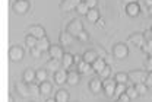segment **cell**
<instances>
[{
	"label": "cell",
	"instance_id": "cell-47",
	"mask_svg": "<svg viewBox=\"0 0 152 102\" xmlns=\"http://www.w3.org/2000/svg\"><path fill=\"white\" fill-rule=\"evenodd\" d=\"M149 13H151V15H152V6H151V7H149Z\"/></svg>",
	"mask_w": 152,
	"mask_h": 102
},
{
	"label": "cell",
	"instance_id": "cell-34",
	"mask_svg": "<svg viewBox=\"0 0 152 102\" xmlns=\"http://www.w3.org/2000/svg\"><path fill=\"white\" fill-rule=\"evenodd\" d=\"M140 48H142V51H143V53H146V54L152 56V40L145 41V42H143V45H142Z\"/></svg>",
	"mask_w": 152,
	"mask_h": 102
},
{
	"label": "cell",
	"instance_id": "cell-4",
	"mask_svg": "<svg viewBox=\"0 0 152 102\" xmlns=\"http://www.w3.org/2000/svg\"><path fill=\"white\" fill-rule=\"evenodd\" d=\"M146 76H148V73L143 72V70H133V72H129V79L133 82V85L145 82L146 80Z\"/></svg>",
	"mask_w": 152,
	"mask_h": 102
},
{
	"label": "cell",
	"instance_id": "cell-18",
	"mask_svg": "<svg viewBox=\"0 0 152 102\" xmlns=\"http://www.w3.org/2000/svg\"><path fill=\"white\" fill-rule=\"evenodd\" d=\"M22 80L26 82V83H32L34 80H37V72H34V70H31V69H26V70L23 72Z\"/></svg>",
	"mask_w": 152,
	"mask_h": 102
},
{
	"label": "cell",
	"instance_id": "cell-8",
	"mask_svg": "<svg viewBox=\"0 0 152 102\" xmlns=\"http://www.w3.org/2000/svg\"><path fill=\"white\" fill-rule=\"evenodd\" d=\"M82 0H61L60 3V9L64 10V12H69V10H73L77 7V4L80 3Z\"/></svg>",
	"mask_w": 152,
	"mask_h": 102
},
{
	"label": "cell",
	"instance_id": "cell-14",
	"mask_svg": "<svg viewBox=\"0 0 152 102\" xmlns=\"http://www.w3.org/2000/svg\"><path fill=\"white\" fill-rule=\"evenodd\" d=\"M16 90H18V93L20 96H23V98H26V96H29L31 93H29V86H28V83L26 82H19L16 83Z\"/></svg>",
	"mask_w": 152,
	"mask_h": 102
},
{
	"label": "cell",
	"instance_id": "cell-1",
	"mask_svg": "<svg viewBox=\"0 0 152 102\" xmlns=\"http://www.w3.org/2000/svg\"><path fill=\"white\" fill-rule=\"evenodd\" d=\"M66 31H69L73 37H77L82 31H83V25H82V22L79 19H73L69 22V25H67V28H66Z\"/></svg>",
	"mask_w": 152,
	"mask_h": 102
},
{
	"label": "cell",
	"instance_id": "cell-30",
	"mask_svg": "<svg viewBox=\"0 0 152 102\" xmlns=\"http://www.w3.org/2000/svg\"><path fill=\"white\" fill-rule=\"evenodd\" d=\"M114 79H115V82H118V83H127V80H130L129 79V73H124V72L117 73Z\"/></svg>",
	"mask_w": 152,
	"mask_h": 102
},
{
	"label": "cell",
	"instance_id": "cell-28",
	"mask_svg": "<svg viewBox=\"0 0 152 102\" xmlns=\"http://www.w3.org/2000/svg\"><path fill=\"white\" fill-rule=\"evenodd\" d=\"M88 10H89V7H88V4L85 3V0H83V1H80V3L77 4V7H76V12H77L79 15H85V16H86Z\"/></svg>",
	"mask_w": 152,
	"mask_h": 102
},
{
	"label": "cell",
	"instance_id": "cell-35",
	"mask_svg": "<svg viewBox=\"0 0 152 102\" xmlns=\"http://www.w3.org/2000/svg\"><path fill=\"white\" fill-rule=\"evenodd\" d=\"M126 92H127V95L130 96V99H132V101H134L137 96H140V95L137 93V90H136L134 85H133V86H130V88H127V89H126Z\"/></svg>",
	"mask_w": 152,
	"mask_h": 102
},
{
	"label": "cell",
	"instance_id": "cell-7",
	"mask_svg": "<svg viewBox=\"0 0 152 102\" xmlns=\"http://www.w3.org/2000/svg\"><path fill=\"white\" fill-rule=\"evenodd\" d=\"M29 1L28 0H16L15 3H13V10L16 12V13H25L28 9H29Z\"/></svg>",
	"mask_w": 152,
	"mask_h": 102
},
{
	"label": "cell",
	"instance_id": "cell-10",
	"mask_svg": "<svg viewBox=\"0 0 152 102\" xmlns=\"http://www.w3.org/2000/svg\"><path fill=\"white\" fill-rule=\"evenodd\" d=\"M54 82L57 85H63L64 82H67V72L66 69H58L57 72H54Z\"/></svg>",
	"mask_w": 152,
	"mask_h": 102
},
{
	"label": "cell",
	"instance_id": "cell-45",
	"mask_svg": "<svg viewBox=\"0 0 152 102\" xmlns=\"http://www.w3.org/2000/svg\"><path fill=\"white\" fill-rule=\"evenodd\" d=\"M145 3H146V6H149V7L152 6V0H145Z\"/></svg>",
	"mask_w": 152,
	"mask_h": 102
},
{
	"label": "cell",
	"instance_id": "cell-31",
	"mask_svg": "<svg viewBox=\"0 0 152 102\" xmlns=\"http://www.w3.org/2000/svg\"><path fill=\"white\" fill-rule=\"evenodd\" d=\"M126 89H127V86H126V83H118L117 82V85H115V92H114V96H120L121 93H124L126 92Z\"/></svg>",
	"mask_w": 152,
	"mask_h": 102
},
{
	"label": "cell",
	"instance_id": "cell-20",
	"mask_svg": "<svg viewBox=\"0 0 152 102\" xmlns=\"http://www.w3.org/2000/svg\"><path fill=\"white\" fill-rule=\"evenodd\" d=\"M29 34H31V35H34V37H37V38H42V37H45V31H44V28H42V26H39V25H34V26H31V28H29Z\"/></svg>",
	"mask_w": 152,
	"mask_h": 102
},
{
	"label": "cell",
	"instance_id": "cell-32",
	"mask_svg": "<svg viewBox=\"0 0 152 102\" xmlns=\"http://www.w3.org/2000/svg\"><path fill=\"white\" fill-rule=\"evenodd\" d=\"M111 72H113V70H111V67H110V66H105V67L98 73V75H99V77L104 80V79H107V77H111Z\"/></svg>",
	"mask_w": 152,
	"mask_h": 102
},
{
	"label": "cell",
	"instance_id": "cell-29",
	"mask_svg": "<svg viewBox=\"0 0 152 102\" xmlns=\"http://www.w3.org/2000/svg\"><path fill=\"white\" fill-rule=\"evenodd\" d=\"M37 41L38 38L37 37H34V35H28L26 38H25V45L28 47V48H32V47H37Z\"/></svg>",
	"mask_w": 152,
	"mask_h": 102
},
{
	"label": "cell",
	"instance_id": "cell-16",
	"mask_svg": "<svg viewBox=\"0 0 152 102\" xmlns=\"http://www.w3.org/2000/svg\"><path fill=\"white\" fill-rule=\"evenodd\" d=\"M96 59H98V53H96V50H88V51H85L83 56H82V60L86 61V63H91V64H92Z\"/></svg>",
	"mask_w": 152,
	"mask_h": 102
},
{
	"label": "cell",
	"instance_id": "cell-11",
	"mask_svg": "<svg viewBox=\"0 0 152 102\" xmlns=\"http://www.w3.org/2000/svg\"><path fill=\"white\" fill-rule=\"evenodd\" d=\"M48 54H50L51 59H58V60H61V57L64 56V51H63V48H61L60 45H51L50 50H48Z\"/></svg>",
	"mask_w": 152,
	"mask_h": 102
},
{
	"label": "cell",
	"instance_id": "cell-22",
	"mask_svg": "<svg viewBox=\"0 0 152 102\" xmlns=\"http://www.w3.org/2000/svg\"><path fill=\"white\" fill-rule=\"evenodd\" d=\"M54 101H57V102H66V101H69V92H67V90H64V89H58V90L56 92Z\"/></svg>",
	"mask_w": 152,
	"mask_h": 102
},
{
	"label": "cell",
	"instance_id": "cell-42",
	"mask_svg": "<svg viewBox=\"0 0 152 102\" xmlns=\"http://www.w3.org/2000/svg\"><path fill=\"white\" fill-rule=\"evenodd\" d=\"M145 83L148 85V88H151L152 86V72H148V76H146V80Z\"/></svg>",
	"mask_w": 152,
	"mask_h": 102
},
{
	"label": "cell",
	"instance_id": "cell-46",
	"mask_svg": "<svg viewBox=\"0 0 152 102\" xmlns=\"http://www.w3.org/2000/svg\"><path fill=\"white\" fill-rule=\"evenodd\" d=\"M123 1L127 4V3H134V1H137V0H123Z\"/></svg>",
	"mask_w": 152,
	"mask_h": 102
},
{
	"label": "cell",
	"instance_id": "cell-3",
	"mask_svg": "<svg viewBox=\"0 0 152 102\" xmlns=\"http://www.w3.org/2000/svg\"><path fill=\"white\" fill-rule=\"evenodd\" d=\"M129 54V48L126 44H115L113 47V56L115 59H126Z\"/></svg>",
	"mask_w": 152,
	"mask_h": 102
},
{
	"label": "cell",
	"instance_id": "cell-6",
	"mask_svg": "<svg viewBox=\"0 0 152 102\" xmlns=\"http://www.w3.org/2000/svg\"><path fill=\"white\" fill-rule=\"evenodd\" d=\"M77 72L82 73V75H88V76H91L92 73H95V70L92 69V64L91 63H86V61H83V60L77 64Z\"/></svg>",
	"mask_w": 152,
	"mask_h": 102
},
{
	"label": "cell",
	"instance_id": "cell-17",
	"mask_svg": "<svg viewBox=\"0 0 152 102\" xmlns=\"http://www.w3.org/2000/svg\"><path fill=\"white\" fill-rule=\"evenodd\" d=\"M129 42H132L133 45L142 47L143 42H145V35H143V34H133V35L129 37Z\"/></svg>",
	"mask_w": 152,
	"mask_h": 102
},
{
	"label": "cell",
	"instance_id": "cell-5",
	"mask_svg": "<svg viewBox=\"0 0 152 102\" xmlns=\"http://www.w3.org/2000/svg\"><path fill=\"white\" fill-rule=\"evenodd\" d=\"M9 59L12 61H19L23 59V50L19 47V45H13L10 50H9Z\"/></svg>",
	"mask_w": 152,
	"mask_h": 102
},
{
	"label": "cell",
	"instance_id": "cell-25",
	"mask_svg": "<svg viewBox=\"0 0 152 102\" xmlns=\"http://www.w3.org/2000/svg\"><path fill=\"white\" fill-rule=\"evenodd\" d=\"M79 82V72H75V70H70V72H67V82L66 83H69V85H76Z\"/></svg>",
	"mask_w": 152,
	"mask_h": 102
},
{
	"label": "cell",
	"instance_id": "cell-21",
	"mask_svg": "<svg viewBox=\"0 0 152 102\" xmlns=\"http://www.w3.org/2000/svg\"><path fill=\"white\" fill-rule=\"evenodd\" d=\"M37 47L44 53V51H48L50 50V41H48V38L47 37H42V38H38L37 41Z\"/></svg>",
	"mask_w": 152,
	"mask_h": 102
},
{
	"label": "cell",
	"instance_id": "cell-48",
	"mask_svg": "<svg viewBox=\"0 0 152 102\" xmlns=\"http://www.w3.org/2000/svg\"><path fill=\"white\" fill-rule=\"evenodd\" d=\"M151 34H152V28H151Z\"/></svg>",
	"mask_w": 152,
	"mask_h": 102
},
{
	"label": "cell",
	"instance_id": "cell-36",
	"mask_svg": "<svg viewBox=\"0 0 152 102\" xmlns=\"http://www.w3.org/2000/svg\"><path fill=\"white\" fill-rule=\"evenodd\" d=\"M44 80H47V70L39 69V70H37V82L41 83V82H44Z\"/></svg>",
	"mask_w": 152,
	"mask_h": 102
},
{
	"label": "cell",
	"instance_id": "cell-2",
	"mask_svg": "<svg viewBox=\"0 0 152 102\" xmlns=\"http://www.w3.org/2000/svg\"><path fill=\"white\" fill-rule=\"evenodd\" d=\"M102 85H104V93L107 96H113L114 92H115V85H117L115 79L114 77H107V79L102 80Z\"/></svg>",
	"mask_w": 152,
	"mask_h": 102
},
{
	"label": "cell",
	"instance_id": "cell-38",
	"mask_svg": "<svg viewBox=\"0 0 152 102\" xmlns=\"http://www.w3.org/2000/svg\"><path fill=\"white\" fill-rule=\"evenodd\" d=\"M76 38L80 41V42H86V41H88V38H89V35H88V32H86V31H82V32H80Z\"/></svg>",
	"mask_w": 152,
	"mask_h": 102
},
{
	"label": "cell",
	"instance_id": "cell-27",
	"mask_svg": "<svg viewBox=\"0 0 152 102\" xmlns=\"http://www.w3.org/2000/svg\"><path fill=\"white\" fill-rule=\"evenodd\" d=\"M28 86H29V93L31 95H34V96H38V95H41V89H39V83H28Z\"/></svg>",
	"mask_w": 152,
	"mask_h": 102
},
{
	"label": "cell",
	"instance_id": "cell-13",
	"mask_svg": "<svg viewBox=\"0 0 152 102\" xmlns=\"http://www.w3.org/2000/svg\"><path fill=\"white\" fill-rule=\"evenodd\" d=\"M75 64V56L70 53H64V56L61 57V67L63 69H69Z\"/></svg>",
	"mask_w": 152,
	"mask_h": 102
},
{
	"label": "cell",
	"instance_id": "cell-9",
	"mask_svg": "<svg viewBox=\"0 0 152 102\" xmlns=\"http://www.w3.org/2000/svg\"><path fill=\"white\" fill-rule=\"evenodd\" d=\"M126 13L129 15V16H137L139 13H140V6L137 4V1H134V3H127L126 4Z\"/></svg>",
	"mask_w": 152,
	"mask_h": 102
},
{
	"label": "cell",
	"instance_id": "cell-37",
	"mask_svg": "<svg viewBox=\"0 0 152 102\" xmlns=\"http://www.w3.org/2000/svg\"><path fill=\"white\" fill-rule=\"evenodd\" d=\"M143 67L146 72H152V56L146 57V60L143 61Z\"/></svg>",
	"mask_w": 152,
	"mask_h": 102
},
{
	"label": "cell",
	"instance_id": "cell-43",
	"mask_svg": "<svg viewBox=\"0 0 152 102\" xmlns=\"http://www.w3.org/2000/svg\"><path fill=\"white\" fill-rule=\"evenodd\" d=\"M96 53H98V57H105V51L102 50V48H96Z\"/></svg>",
	"mask_w": 152,
	"mask_h": 102
},
{
	"label": "cell",
	"instance_id": "cell-40",
	"mask_svg": "<svg viewBox=\"0 0 152 102\" xmlns=\"http://www.w3.org/2000/svg\"><path fill=\"white\" fill-rule=\"evenodd\" d=\"M118 101H123V102H129V101H132V99H130V96L127 95V92H124V93H121V95L118 96Z\"/></svg>",
	"mask_w": 152,
	"mask_h": 102
},
{
	"label": "cell",
	"instance_id": "cell-15",
	"mask_svg": "<svg viewBox=\"0 0 152 102\" xmlns=\"http://www.w3.org/2000/svg\"><path fill=\"white\" fill-rule=\"evenodd\" d=\"M73 38H75V37H73L69 31H63V32L60 34V37H58L61 45H70V44L73 42Z\"/></svg>",
	"mask_w": 152,
	"mask_h": 102
},
{
	"label": "cell",
	"instance_id": "cell-26",
	"mask_svg": "<svg viewBox=\"0 0 152 102\" xmlns=\"http://www.w3.org/2000/svg\"><path fill=\"white\" fill-rule=\"evenodd\" d=\"M86 18L89 22H98L99 20V12L96 10V7H91L86 13Z\"/></svg>",
	"mask_w": 152,
	"mask_h": 102
},
{
	"label": "cell",
	"instance_id": "cell-23",
	"mask_svg": "<svg viewBox=\"0 0 152 102\" xmlns=\"http://www.w3.org/2000/svg\"><path fill=\"white\" fill-rule=\"evenodd\" d=\"M47 69L50 72H57L58 69H61V60L58 59H51V60L47 63Z\"/></svg>",
	"mask_w": 152,
	"mask_h": 102
},
{
	"label": "cell",
	"instance_id": "cell-41",
	"mask_svg": "<svg viewBox=\"0 0 152 102\" xmlns=\"http://www.w3.org/2000/svg\"><path fill=\"white\" fill-rule=\"evenodd\" d=\"M85 3H86V4H88V7L91 9V7H96L98 0H85Z\"/></svg>",
	"mask_w": 152,
	"mask_h": 102
},
{
	"label": "cell",
	"instance_id": "cell-39",
	"mask_svg": "<svg viewBox=\"0 0 152 102\" xmlns=\"http://www.w3.org/2000/svg\"><path fill=\"white\" fill-rule=\"evenodd\" d=\"M29 51H31V54H32V57H35V59H38L39 56H41V50L38 48V47H32V48H29Z\"/></svg>",
	"mask_w": 152,
	"mask_h": 102
},
{
	"label": "cell",
	"instance_id": "cell-24",
	"mask_svg": "<svg viewBox=\"0 0 152 102\" xmlns=\"http://www.w3.org/2000/svg\"><path fill=\"white\" fill-rule=\"evenodd\" d=\"M105 66H107V63H105V60H104L102 57H98V59L92 63V69L95 70V73H99Z\"/></svg>",
	"mask_w": 152,
	"mask_h": 102
},
{
	"label": "cell",
	"instance_id": "cell-19",
	"mask_svg": "<svg viewBox=\"0 0 152 102\" xmlns=\"http://www.w3.org/2000/svg\"><path fill=\"white\" fill-rule=\"evenodd\" d=\"M39 89H41V95H44V96H47V95H50L51 93V89H53V83L48 80H44L39 83Z\"/></svg>",
	"mask_w": 152,
	"mask_h": 102
},
{
	"label": "cell",
	"instance_id": "cell-44",
	"mask_svg": "<svg viewBox=\"0 0 152 102\" xmlns=\"http://www.w3.org/2000/svg\"><path fill=\"white\" fill-rule=\"evenodd\" d=\"M80 61H82V59H80V57H77V56H75V64H76V66H77Z\"/></svg>",
	"mask_w": 152,
	"mask_h": 102
},
{
	"label": "cell",
	"instance_id": "cell-12",
	"mask_svg": "<svg viewBox=\"0 0 152 102\" xmlns=\"http://www.w3.org/2000/svg\"><path fill=\"white\" fill-rule=\"evenodd\" d=\"M89 89L94 92V93H98L101 89H104V85H102V79L101 77H94L89 82Z\"/></svg>",
	"mask_w": 152,
	"mask_h": 102
},
{
	"label": "cell",
	"instance_id": "cell-33",
	"mask_svg": "<svg viewBox=\"0 0 152 102\" xmlns=\"http://www.w3.org/2000/svg\"><path fill=\"white\" fill-rule=\"evenodd\" d=\"M134 88H136V90H137V93L142 96V95H145L146 93V90H148V85L145 83V82H142V83H136L134 85Z\"/></svg>",
	"mask_w": 152,
	"mask_h": 102
}]
</instances>
